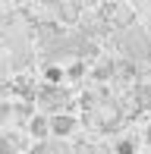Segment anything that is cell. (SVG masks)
Listing matches in <instances>:
<instances>
[{
  "label": "cell",
  "instance_id": "cell-1",
  "mask_svg": "<svg viewBox=\"0 0 151 154\" xmlns=\"http://www.w3.org/2000/svg\"><path fill=\"white\" fill-rule=\"evenodd\" d=\"M120 44H123V51H126L129 57H148V41H145V35H142L139 29H132L129 35H123Z\"/></svg>",
  "mask_w": 151,
  "mask_h": 154
},
{
  "label": "cell",
  "instance_id": "cell-2",
  "mask_svg": "<svg viewBox=\"0 0 151 154\" xmlns=\"http://www.w3.org/2000/svg\"><path fill=\"white\" fill-rule=\"evenodd\" d=\"M51 132L60 135V138L72 135V132H76V116H69V113H54L51 116Z\"/></svg>",
  "mask_w": 151,
  "mask_h": 154
},
{
  "label": "cell",
  "instance_id": "cell-3",
  "mask_svg": "<svg viewBox=\"0 0 151 154\" xmlns=\"http://www.w3.org/2000/svg\"><path fill=\"white\" fill-rule=\"evenodd\" d=\"M29 132H32V138H47L51 135V120H44V116H32L29 120Z\"/></svg>",
  "mask_w": 151,
  "mask_h": 154
},
{
  "label": "cell",
  "instance_id": "cell-4",
  "mask_svg": "<svg viewBox=\"0 0 151 154\" xmlns=\"http://www.w3.org/2000/svg\"><path fill=\"white\" fill-rule=\"evenodd\" d=\"M16 91L22 94V97H32V94H35V85H32V79H29V75L16 79Z\"/></svg>",
  "mask_w": 151,
  "mask_h": 154
},
{
  "label": "cell",
  "instance_id": "cell-5",
  "mask_svg": "<svg viewBox=\"0 0 151 154\" xmlns=\"http://www.w3.org/2000/svg\"><path fill=\"white\" fill-rule=\"evenodd\" d=\"M44 79H47V85H60V82H63V69H60V66H47L44 69Z\"/></svg>",
  "mask_w": 151,
  "mask_h": 154
},
{
  "label": "cell",
  "instance_id": "cell-6",
  "mask_svg": "<svg viewBox=\"0 0 151 154\" xmlns=\"http://www.w3.org/2000/svg\"><path fill=\"white\" fill-rule=\"evenodd\" d=\"M116 154H135V145L123 138V142H116Z\"/></svg>",
  "mask_w": 151,
  "mask_h": 154
},
{
  "label": "cell",
  "instance_id": "cell-7",
  "mask_svg": "<svg viewBox=\"0 0 151 154\" xmlns=\"http://www.w3.org/2000/svg\"><path fill=\"white\" fill-rule=\"evenodd\" d=\"M10 113H13V110H10V104H0V123H6V120H10Z\"/></svg>",
  "mask_w": 151,
  "mask_h": 154
},
{
  "label": "cell",
  "instance_id": "cell-8",
  "mask_svg": "<svg viewBox=\"0 0 151 154\" xmlns=\"http://www.w3.org/2000/svg\"><path fill=\"white\" fill-rule=\"evenodd\" d=\"M82 72H85V66H82V63H76V66L69 69V79H79V75H82Z\"/></svg>",
  "mask_w": 151,
  "mask_h": 154
},
{
  "label": "cell",
  "instance_id": "cell-9",
  "mask_svg": "<svg viewBox=\"0 0 151 154\" xmlns=\"http://www.w3.org/2000/svg\"><path fill=\"white\" fill-rule=\"evenodd\" d=\"M32 154H51V151H47V148H44V145H38V148H35V151H32Z\"/></svg>",
  "mask_w": 151,
  "mask_h": 154
},
{
  "label": "cell",
  "instance_id": "cell-10",
  "mask_svg": "<svg viewBox=\"0 0 151 154\" xmlns=\"http://www.w3.org/2000/svg\"><path fill=\"white\" fill-rule=\"evenodd\" d=\"M148 38H151V25H148Z\"/></svg>",
  "mask_w": 151,
  "mask_h": 154
}]
</instances>
